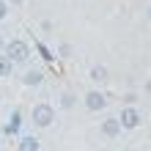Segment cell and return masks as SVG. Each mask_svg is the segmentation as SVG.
<instances>
[{
    "label": "cell",
    "instance_id": "1",
    "mask_svg": "<svg viewBox=\"0 0 151 151\" xmlns=\"http://www.w3.org/2000/svg\"><path fill=\"white\" fill-rule=\"evenodd\" d=\"M3 55L11 60L14 66H17V63H28V58H30V44L22 41V39H11V41H6Z\"/></svg>",
    "mask_w": 151,
    "mask_h": 151
},
{
    "label": "cell",
    "instance_id": "2",
    "mask_svg": "<svg viewBox=\"0 0 151 151\" xmlns=\"http://www.w3.org/2000/svg\"><path fill=\"white\" fill-rule=\"evenodd\" d=\"M30 121L36 124L39 129H47L55 124V107L47 102H39V104H33V113H30Z\"/></svg>",
    "mask_w": 151,
    "mask_h": 151
},
{
    "label": "cell",
    "instance_id": "3",
    "mask_svg": "<svg viewBox=\"0 0 151 151\" xmlns=\"http://www.w3.org/2000/svg\"><path fill=\"white\" fill-rule=\"evenodd\" d=\"M118 121H121V129H137L140 124H143V115H140V110H137V107L127 104V107L121 110Z\"/></svg>",
    "mask_w": 151,
    "mask_h": 151
},
{
    "label": "cell",
    "instance_id": "4",
    "mask_svg": "<svg viewBox=\"0 0 151 151\" xmlns=\"http://www.w3.org/2000/svg\"><path fill=\"white\" fill-rule=\"evenodd\" d=\"M83 102H85V107L91 110V113H99V110L107 107V96H104L102 91H88L83 96Z\"/></svg>",
    "mask_w": 151,
    "mask_h": 151
},
{
    "label": "cell",
    "instance_id": "5",
    "mask_svg": "<svg viewBox=\"0 0 151 151\" xmlns=\"http://www.w3.org/2000/svg\"><path fill=\"white\" fill-rule=\"evenodd\" d=\"M121 121H118V115H110V118H104L102 121V135L104 137H118L121 135Z\"/></svg>",
    "mask_w": 151,
    "mask_h": 151
},
{
    "label": "cell",
    "instance_id": "6",
    "mask_svg": "<svg viewBox=\"0 0 151 151\" xmlns=\"http://www.w3.org/2000/svg\"><path fill=\"white\" fill-rule=\"evenodd\" d=\"M44 83V72L41 69H28V72L22 74V85H28V88H39Z\"/></svg>",
    "mask_w": 151,
    "mask_h": 151
},
{
    "label": "cell",
    "instance_id": "7",
    "mask_svg": "<svg viewBox=\"0 0 151 151\" xmlns=\"http://www.w3.org/2000/svg\"><path fill=\"white\" fill-rule=\"evenodd\" d=\"M19 151H39L41 148V143H39V137L36 135H22L19 137V146H17Z\"/></svg>",
    "mask_w": 151,
    "mask_h": 151
},
{
    "label": "cell",
    "instance_id": "8",
    "mask_svg": "<svg viewBox=\"0 0 151 151\" xmlns=\"http://www.w3.org/2000/svg\"><path fill=\"white\" fill-rule=\"evenodd\" d=\"M88 77L93 80V83H104L107 80V66H102V63H96V66H91V72H88Z\"/></svg>",
    "mask_w": 151,
    "mask_h": 151
},
{
    "label": "cell",
    "instance_id": "9",
    "mask_svg": "<svg viewBox=\"0 0 151 151\" xmlns=\"http://www.w3.org/2000/svg\"><path fill=\"white\" fill-rule=\"evenodd\" d=\"M74 104H77V96L72 91H63V93H60V107H63V110H72Z\"/></svg>",
    "mask_w": 151,
    "mask_h": 151
},
{
    "label": "cell",
    "instance_id": "10",
    "mask_svg": "<svg viewBox=\"0 0 151 151\" xmlns=\"http://www.w3.org/2000/svg\"><path fill=\"white\" fill-rule=\"evenodd\" d=\"M11 72H14V63L0 52V77H11Z\"/></svg>",
    "mask_w": 151,
    "mask_h": 151
},
{
    "label": "cell",
    "instance_id": "11",
    "mask_svg": "<svg viewBox=\"0 0 151 151\" xmlns=\"http://www.w3.org/2000/svg\"><path fill=\"white\" fill-rule=\"evenodd\" d=\"M58 55L60 58H72V47H69V44H60V47H58Z\"/></svg>",
    "mask_w": 151,
    "mask_h": 151
},
{
    "label": "cell",
    "instance_id": "12",
    "mask_svg": "<svg viewBox=\"0 0 151 151\" xmlns=\"http://www.w3.org/2000/svg\"><path fill=\"white\" fill-rule=\"evenodd\" d=\"M39 52H41V58H44V60H52V58H55V55H52V52H50L47 47H44V44H39Z\"/></svg>",
    "mask_w": 151,
    "mask_h": 151
},
{
    "label": "cell",
    "instance_id": "13",
    "mask_svg": "<svg viewBox=\"0 0 151 151\" xmlns=\"http://www.w3.org/2000/svg\"><path fill=\"white\" fill-rule=\"evenodd\" d=\"M6 17H8V3H6V0H0V22H3Z\"/></svg>",
    "mask_w": 151,
    "mask_h": 151
},
{
    "label": "cell",
    "instance_id": "14",
    "mask_svg": "<svg viewBox=\"0 0 151 151\" xmlns=\"http://www.w3.org/2000/svg\"><path fill=\"white\" fill-rule=\"evenodd\" d=\"M8 3H14V6H19V3H25V0H8Z\"/></svg>",
    "mask_w": 151,
    "mask_h": 151
},
{
    "label": "cell",
    "instance_id": "15",
    "mask_svg": "<svg viewBox=\"0 0 151 151\" xmlns=\"http://www.w3.org/2000/svg\"><path fill=\"white\" fill-rule=\"evenodd\" d=\"M3 47H6V41H3V36H0V52H3Z\"/></svg>",
    "mask_w": 151,
    "mask_h": 151
},
{
    "label": "cell",
    "instance_id": "16",
    "mask_svg": "<svg viewBox=\"0 0 151 151\" xmlns=\"http://www.w3.org/2000/svg\"><path fill=\"white\" fill-rule=\"evenodd\" d=\"M146 17H148V22H151V6H148V11H146Z\"/></svg>",
    "mask_w": 151,
    "mask_h": 151
},
{
    "label": "cell",
    "instance_id": "17",
    "mask_svg": "<svg viewBox=\"0 0 151 151\" xmlns=\"http://www.w3.org/2000/svg\"><path fill=\"white\" fill-rule=\"evenodd\" d=\"M146 91H148V93H151V83H148V85H146Z\"/></svg>",
    "mask_w": 151,
    "mask_h": 151
}]
</instances>
